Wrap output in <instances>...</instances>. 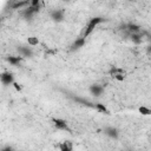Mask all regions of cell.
I'll list each match as a JSON object with an SVG mask.
<instances>
[{
    "instance_id": "cell-14",
    "label": "cell",
    "mask_w": 151,
    "mask_h": 151,
    "mask_svg": "<svg viewBox=\"0 0 151 151\" xmlns=\"http://www.w3.org/2000/svg\"><path fill=\"white\" fill-rule=\"evenodd\" d=\"M28 5H29L28 1H13V2H11V8L12 9H18V8L26 7Z\"/></svg>"
},
{
    "instance_id": "cell-19",
    "label": "cell",
    "mask_w": 151,
    "mask_h": 151,
    "mask_svg": "<svg viewBox=\"0 0 151 151\" xmlns=\"http://www.w3.org/2000/svg\"><path fill=\"white\" fill-rule=\"evenodd\" d=\"M138 111H139L142 114H144V116H149V114L151 113V110H150L149 107H146V106H140V107L138 109Z\"/></svg>"
},
{
    "instance_id": "cell-10",
    "label": "cell",
    "mask_w": 151,
    "mask_h": 151,
    "mask_svg": "<svg viewBox=\"0 0 151 151\" xmlns=\"http://www.w3.org/2000/svg\"><path fill=\"white\" fill-rule=\"evenodd\" d=\"M144 34H147V32L142 31V32H139V33H130L129 37H130V39H131L132 42H134V44H140V42L143 41Z\"/></svg>"
},
{
    "instance_id": "cell-3",
    "label": "cell",
    "mask_w": 151,
    "mask_h": 151,
    "mask_svg": "<svg viewBox=\"0 0 151 151\" xmlns=\"http://www.w3.org/2000/svg\"><path fill=\"white\" fill-rule=\"evenodd\" d=\"M17 51L21 58H32L33 57V51L31 47L26 45H19L17 46Z\"/></svg>"
},
{
    "instance_id": "cell-2",
    "label": "cell",
    "mask_w": 151,
    "mask_h": 151,
    "mask_svg": "<svg viewBox=\"0 0 151 151\" xmlns=\"http://www.w3.org/2000/svg\"><path fill=\"white\" fill-rule=\"evenodd\" d=\"M65 94H66L70 99H72L76 104H80V105H83V106L94 109V104H96V103H92V101H90L88 99H85V98L79 97V96H74L73 93H70V92H65Z\"/></svg>"
},
{
    "instance_id": "cell-13",
    "label": "cell",
    "mask_w": 151,
    "mask_h": 151,
    "mask_svg": "<svg viewBox=\"0 0 151 151\" xmlns=\"http://www.w3.org/2000/svg\"><path fill=\"white\" fill-rule=\"evenodd\" d=\"M6 60H7L11 65L17 66V65H19V64L21 63L22 58H21V57H19V55H8V57L6 58Z\"/></svg>"
},
{
    "instance_id": "cell-7",
    "label": "cell",
    "mask_w": 151,
    "mask_h": 151,
    "mask_svg": "<svg viewBox=\"0 0 151 151\" xmlns=\"http://www.w3.org/2000/svg\"><path fill=\"white\" fill-rule=\"evenodd\" d=\"M0 81H1L5 86H8V85L13 84V74H12L11 72H8V71L2 72V73L0 74Z\"/></svg>"
},
{
    "instance_id": "cell-4",
    "label": "cell",
    "mask_w": 151,
    "mask_h": 151,
    "mask_svg": "<svg viewBox=\"0 0 151 151\" xmlns=\"http://www.w3.org/2000/svg\"><path fill=\"white\" fill-rule=\"evenodd\" d=\"M40 11V6H27V8H25L24 9V12H22V17L26 19V20H31L32 19V17L35 14V13H38Z\"/></svg>"
},
{
    "instance_id": "cell-6",
    "label": "cell",
    "mask_w": 151,
    "mask_h": 151,
    "mask_svg": "<svg viewBox=\"0 0 151 151\" xmlns=\"http://www.w3.org/2000/svg\"><path fill=\"white\" fill-rule=\"evenodd\" d=\"M65 18V12L64 9H54L51 12V19L55 22H61Z\"/></svg>"
},
{
    "instance_id": "cell-18",
    "label": "cell",
    "mask_w": 151,
    "mask_h": 151,
    "mask_svg": "<svg viewBox=\"0 0 151 151\" xmlns=\"http://www.w3.org/2000/svg\"><path fill=\"white\" fill-rule=\"evenodd\" d=\"M27 42H28L29 46H37V45L39 44V40H38L37 37H29V38L27 39Z\"/></svg>"
},
{
    "instance_id": "cell-16",
    "label": "cell",
    "mask_w": 151,
    "mask_h": 151,
    "mask_svg": "<svg viewBox=\"0 0 151 151\" xmlns=\"http://www.w3.org/2000/svg\"><path fill=\"white\" fill-rule=\"evenodd\" d=\"M59 147H60V151H72L73 149V145L71 142L66 140V142H63L59 144Z\"/></svg>"
},
{
    "instance_id": "cell-22",
    "label": "cell",
    "mask_w": 151,
    "mask_h": 151,
    "mask_svg": "<svg viewBox=\"0 0 151 151\" xmlns=\"http://www.w3.org/2000/svg\"><path fill=\"white\" fill-rule=\"evenodd\" d=\"M13 86L15 87V90H17V91H19V92L21 91V86H20L18 83H13Z\"/></svg>"
},
{
    "instance_id": "cell-20",
    "label": "cell",
    "mask_w": 151,
    "mask_h": 151,
    "mask_svg": "<svg viewBox=\"0 0 151 151\" xmlns=\"http://www.w3.org/2000/svg\"><path fill=\"white\" fill-rule=\"evenodd\" d=\"M0 151H15V149L13 146H11V145H6V146L1 147Z\"/></svg>"
},
{
    "instance_id": "cell-15",
    "label": "cell",
    "mask_w": 151,
    "mask_h": 151,
    "mask_svg": "<svg viewBox=\"0 0 151 151\" xmlns=\"http://www.w3.org/2000/svg\"><path fill=\"white\" fill-rule=\"evenodd\" d=\"M94 109L100 112V113H104V114H110V111L107 110V107L104 105V104H100V103H96L94 104Z\"/></svg>"
},
{
    "instance_id": "cell-12",
    "label": "cell",
    "mask_w": 151,
    "mask_h": 151,
    "mask_svg": "<svg viewBox=\"0 0 151 151\" xmlns=\"http://www.w3.org/2000/svg\"><path fill=\"white\" fill-rule=\"evenodd\" d=\"M84 45H85V39H84L83 37H80V38L76 39V40L72 42V45H71V47H70V51H71V52L78 51V50H80Z\"/></svg>"
},
{
    "instance_id": "cell-11",
    "label": "cell",
    "mask_w": 151,
    "mask_h": 151,
    "mask_svg": "<svg viewBox=\"0 0 151 151\" xmlns=\"http://www.w3.org/2000/svg\"><path fill=\"white\" fill-rule=\"evenodd\" d=\"M125 27H126V32L130 34V33H139V32H142L143 29H142V27L139 26V25H137V24H134V22H127V24H125Z\"/></svg>"
},
{
    "instance_id": "cell-1",
    "label": "cell",
    "mask_w": 151,
    "mask_h": 151,
    "mask_svg": "<svg viewBox=\"0 0 151 151\" xmlns=\"http://www.w3.org/2000/svg\"><path fill=\"white\" fill-rule=\"evenodd\" d=\"M104 21H106V19H105V18H103V17H94V18L90 19V21H88L87 26L85 27V29H84V32H83V38L85 39L86 37H88V35L92 33V31L94 29V27H96L98 24L104 22Z\"/></svg>"
},
{
    "instance_id": "cell-21",
    "label": "cell",
    "mask_w": 151,
    "mask_h": 151,
    "mask_svg": "<svg viewBox=\"0 0 151 151\" xmlns=\"http://www.w3.org/2000/svg\"><path fill=\"white\" fill-rule=\"evenodd\" d=\"M40 5H41L40 0H32V1H29V6H40Z\"/></svg>"
},
{
    "instance_id": "cell-17",
    "label": "cell",
    "mask_w": 151,
    "mask_h": 151,
    "mask_svg": "<svg viewBox=\"0 0 151 151\" xmlns=\"http://www.w3.org/2000/svg\"><path fill=\"white\" fill-rule=\"evenodd\" d=\"M123 72H125V71H124L123 68L117 67V66H111V68H110V71H109L110 76L113 77V78H114V76H117L118 73H123Z\"/></svg>"
},
{
    "instance_id": "cell-8",
    "label": "cell",
    "mask_w": 151,
    "mask_h": 151,
    "mask_svg": "<svg viewBox=\"0 0 151 151\" xmlns=\"http://www.w3.org/2000/svg\"><path fill=\"white\" fill-rule=\"evenodd\" d=\"M103 131L107 137H110L112 139H117L119 137V131L113 126H106V127H104Z\"/></svg>"
},
{
    "instance_id": "cell-9",
    "label": "cell",
    "mask_w": 151,
    "mask_h": 151,
    "mask_svg": "<svg viewBox=\"0 0 151 151\" xmlns=\"http://www.w3.org/2000/svg\"><path fill=\"white\" fill-rule=\"evenodd\" d=\"M90 92H91V94L93 97H100L103 94V92H104V87L101 85H99V84H92L90 86Z\"/></svg>"
},
{
    "instance_id": "cell-5",
    "label": "cell",
    "mask_w": 151,
    "mask_h": 151,
    "mask_svg": "<svg viewBox=\"0 0 151 151\" xmlns=\"http://www.w3.org/2000/svg\"><path fill=\"white\" fill-rule=\"evenodd\" d=\"M52 122H53V124H54V126H55L57 129H59V130H65V131H67V132H71V129L68 127L66 120L60 119V118H53Z\"/></svg>"
}]
</instances>
